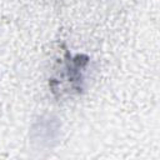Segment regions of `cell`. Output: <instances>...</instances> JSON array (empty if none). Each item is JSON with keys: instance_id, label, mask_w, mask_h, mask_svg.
Here are the masks:
<instances>
[{"instance_id": "cell-1", "label": "cell", "mask_w": 160, "mask_h": 160, "mask_svg": "<svg viewBox=\"0 0 160 160\" xmlns=\"http://www.w3.org/2000/svg\"><path fill=\"white\" fill-rule=\"evenodd\" d=\"M89 64V58L84 54L70 55L66 51L61 68V78L70 86V90L80 92L84 84V71Z\"/></svg>"}, {"instance_id": "cell-2", "label": "cell", "mask_w": 160, "mask_h": 160, "mask_svg": "<svg viewBox=\"0 0 160 160\" xmlns=\"http://www.w3.org/2000/svg\"><path fill=\"white\" fill-rule=\"evenodd\" d=\"M59 122L52 118H41L34 126V132H36V140L40 144L49 145L50 141L55 139L59 132Z\"/></svg>"}]
</instances>
